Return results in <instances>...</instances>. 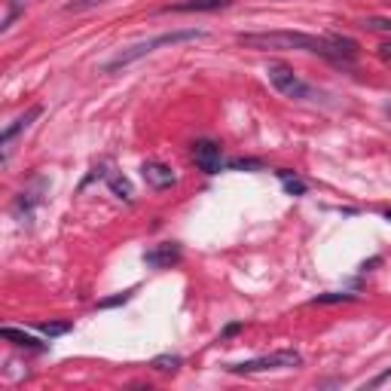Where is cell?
<instances>
[{
	"mask_svg": "<svg viewBox=\"0 0 391 391\" xmlns=\"http://www.w3.org/2000/svg\"><path fill=\"white\" fill-rule=\"evenodd\" d=\"M385 220H391V211H385Z\"/></svg>",
	"mask_w": 391,
	"mask_h": 391,
	"instance_id": "25",
	"label": "cell"
},
{
	"mask_svg": "<svg viewBox=\"0 0 391 391\" xmlns=\"http://www.w3.org/2000/svg\"><path fill=\"white\" fill-rule=\"evenodd\" d=\"M278 181H282V187L291 193V196H306V184L296 178L294 172H287V169H278Z\"/></svg>",
	"mask_w": 391,
	"mask_h": 391,
	"instance_id": "13",
	"label": "cell"
},
{
	"mask_svg": "<svg viewBox=\"0 0 391 391\" xmlns=\"http://www.w3.org/2000/svg\"><path fill=\"white\" fill-rule=\"evenodd\" d=\"M385 379H391V370H385V373H383V376H376V379H373V383H370V385H383V383H385Z\"/></svg>",
	"mask_w": 391,
	"mask_h": 391,
	"instance_id": "22",
	"label": "cell"
},
{
	"mask_svg": "<svg viewBox=\"0 0 391 391\" xmlns=\"http://www.w3.org/2000/svg\"><path fill=\"white\" fill-rule=\"evenodd\" d=\"M355 300V294H318L315 296V306H327V303H351Z\"/></svg>",
	"mask_w": 391,
	"mask_h": 391,
	"instance_id": "16",
	"label": "cell"
},
{
	"mask_svg": "<svg viewBox=\"0 0 391 391\" xmlns=\"http://www.w3.org/2000/svg\"><path fill=\"white\" fill-rule=\"evenodd\" d=\"M229 169L232 172H241V169H263V162H260V160H229Z\"/></svg>",
	"mask_w": 391,
	"mask_h": 391,
	"instance_id": "19",
	"label": "cell"
},
{
	"mask_svg": "<svg viewBox=\"0 0 391 391\" xmlns=\"http://www.w3.org/2000/svg\"><path fill=\"white\" fill-rule=\"evenodd\" d=\"M107 187H110V193H114L116 199L132 202L135 190H132V181H128L126 174H119V172H107Z\"/></svg>",
	"mask_w": 391,
	"mask_h": 391,
	"instance_id": "11",
	"label": "cell"
},
{
	"mask_svg": "<svg viewBox=\"0 0 391 391\" xmlns=\"http://www.w3.org/2000/svg\"><path fill=\"white\" fill-rule=\"evenodd\" d=\"M193 162L202 174H217L223 169V147L211 138H199L193 141Z\"/></svg>",
	"mask_w": 391,
	"mask_h": 391,
	"instance_id": "5",
	"label": "cell"
},
{
	"mask_svg": "<svg viewBox=\"0 0 391 391\" xmlns=\"http://www.w3.org/2000/svg\"><path fill=\"white\" fill-rule=\"evenodd\" d=\"M367 31H391V18H364L361 22Z\"/></svg>",
	"mask_w": 391,
	"mask_h": 391,
	"instance_id": "18",
	"label": "cell"
},
{
	"mask_svg": "<svg viewBox=\"0 0 391 391\" xmlns=\"http://www.w3.org/2000/svg\"><path fill=\"white\" fill-rule=\"evenodd\" d=\"M385 116H388V119H391V104H388V107H385Z\"/></svg>",
	"mask_w": 391,
	"mask_h": 391,
	"instance_id": "24",
	"label": "cell"
},
{
	"mask_svg": "<svg viewBox=\"0 0 391 391\" xmlns=\"http://www.w3.org/2000/svg\"><path fill=\"white\" fill-rule=\"evenodd\" d=\"M0 337H4L6 342H13V346L18 349H34V351H40L43 349V342H37L31 333H25V330H16V327H4L0 330Z\"/></svg>",
	"mask_w": 391,
	"mask_h": 391,
	"instance_id": "12",
	"label": "cell"
},
{
	"mask_svg": "<svg viewBox=\"0 0 391 391\" xmlns=\"http://www.w3.org/2000/svg\"><path fill=\"white\" fill-rule=\"evenodd\" d=\"M236 43L245 46V49H260V52H269V49L312 52L333 64H346L337 55V49L330 46L327 37H315V34H303V31H254V34H239Z\"/></svg>",
	"mask_w": 391,
	"mask_h": 391,
	"instance_id": "1",
	"label": "cell"
},
{
	"mask_svg": "<svg viewBox=\"0 0 391 391\" xmlns=\"http://www.w3.org/2000/svg\"><path fill=\"white\" fill-rule=\"evenodd\" d=\"M43 190H46V181H43V178H37V181L31 184V187L22 190V193L16 196V202H13V214H16V217L22 220V223H25L28 217H31L34 208L43 202Z\"/></svg>",
	"mask_w": 391,
	"mask_h": 391,
	"instance_id": "7",
	"label": "cell"
},
{
	"mask_svg": "<svg viewBox=\"0 0 391 391\" xmlns=\"http://www.w3.org/2000/svg\"><path fill=\"white\" fill-rule=\"evenodd\" d=\"M229 0H181V4L162 6V13H214V9H227Z\"/></svg>",
	"mask_w": 391,
	"mask_h": 391,
	"instance_id": "9",
	"label": "cell"
},
{
	"mask_svg": "<svg viewBox=\"0 0 391 391\" xmlns=\"http://www.w3.org/2000/svg\"><path fill=\"white\" fill-rule=\"evenodd\" d=\"M241 330V324H229L227 330H223V337H232V333H239Z\"/></svg>",
	"mask_w": 391,
	"mask_h": 391,
	"instance_id": "23",
	"label": "cell"
},
{
	"mask_svg": "<svg viewBox=\"0 0 391 391\" xmlns=\"http://www.w3.org/2000/svg\"><path fill=\"white\" fill-rule=\"evenodd\" d=\"M266 77H269V83H272V86L282 92L284 98L303 101V98L312 95V89L306 86V83L300 80V73H296L287 61H269V64H266Z\"/></svg>",
	"mask_w": 391,
	"mask_h": 391,
	"instance_id": "4",
	"label": "cell"
},
{
	"mask_svg": "<svg viewBox=\"0 0 391 391\" xmlns=\"http://www.w3.org/2000/svg\"><path fill=\"white\" fill-rule=\"evenodd\" d=\"M202 37H205V31H199V28H184V31L156 34V37H150V40H141V43H132V46H126V49H119L114 59L104 64V71L114 73L119 68H128V64H135L138 59H144V55L162 49V46H178V43H190V40H202Z\"/></svg>",
	"mask_w": 391,
	"mask_h": 391,
	"instance_id": "2",
	"label": "cell"
},
{
	"mask_svg": "<svg viewBox=\"0 0 391 391\" xmlns=\"http://www.w3.org/2000/svg\"><path fill=\"white\" fill-rule=\"evenodd\" d=\"M98 4H107V0H73L68 9H71V13H73V9L80 13V9H92V6H98Z\"/></svg>",
	"mask_w": 391,
	"mask_h": 391,
	"instance_id": "20",
	"label": "cell"
},
{
	"mask_svg": "<svg viewBox=\"0 0 391 391\" xmlns=\"http://www.w3.org/2000/svg\"><path fill=\"white\" fill-rule=\"evenodd\" d=\"M379 59H385V61H391V40H388V43H383V46H379Z\"/></svg>",
	"mask_w": 391,
	"mask_h": 391,
	"instance_id": "21",
	"label": "cell"
},
{
	"mask_svg": "<svg viewBox=\"0 0 391 391\" xmlns=\"http://www.w3.org/2000/svg\"><path fill=\"white\" fill-rule=\"evenodd\" d=\"M184 260V248L178 241H162V245H153L150 251H144V263L150 269H172Z\"/></svg>",
	"mask_w": 391,
	"mask_h": 391,
	"instance_id": "6",
	"label": "cell"
},
{
	"mask_svg": "<svg viewBox=\"0 0 391 391\" xmlns=\"http://www.w3.org/2000/svg\"><path fill=\"white\" fill-rule=\"evenodd\" d=\"M184 364V358L181 355H160V358H153V370H160V373H178Z\"/></svg>",
	"mask_w": 391,
	"mask_h": 391,
	"instance_id": "14",
	"label": "cell"
},
{
	"mask_svg": "<svg viewBox=\"0 0 391 391\" xmlns=\"http://www.w3.org/2000/svg\"><path fill=\"white\" fill-rule=\"evenodd\" d=\"M40 114H43V107H31V110H28V114H22V116H18L13 126H6V128H4V135H0V144H4V162H6V156H9V144H13V138H16L18 132H25V128L31 126V123H34V119L40 116Z\"/></svg>",
	"mask_w": 391,
	"mask_h": 391,
	"instance_id": "10",
	"label": "cell"
},
{
	"mask_svg": "<svg viewBox=\"0 0 391 391\" xmlns=\"http://www.w3.org/2000/svg\"><path fill=\"white\" fill-rule=\"evenodd\" d=\"M132 294L135 291H123V294H116V296H107V300L98 303V309H114V306H123V303L132 300Z\"/></svg>",
	"mask_w": 391,
	"mask_h": 391,
	"instance_id": "17",
	"label": "cell"
},
{
	"mask_svg": "<svg viewBox=\"0 0 391 391\" xmlns=\"http://www.w3.org/2000/svg\"><path fill=\"white\" fill-rule=\"evenodd\" d=\"M303 364V355L294 349H282V351H272V355H263V358H254V361H241V364H229L227 370L229 373H269V370H296Z\"/></svg>",
	"mask_w": 391,
	"mask_h": 391,
	"instance_id": "3",
	"label": "cell"
},
{
	"mask_svg": "<svg viewBox=\"0 0 391 391\" xmlns=\"http://www.w3.org/2000/svg\"><path fill=\"white\" fill-rule=\"evenodd\" d=\"M141 178L150 184L153 190H169V187H174V184H178V178H174V172L169 169V165L156 162V160H147L141 165Z\"/></svg>",
	"mask_w": 391,
	"mask_h": 391,
	"instance_id": "8",
	"label": "cell"
},
{
	"mask_svg": "<svg viewBox=\"0 0 391 391\" xmlns=\"http://www.w3.org/2000/svg\"><path fill=\"white\" fill-rule=\"evenodd\" d=\"M37 330H40L43 333V337H61V333H68L71 330V324L68 321H46V324H40V327H37Z\"/></svg>",
	"mask_w": 391,
	"mask_h": 391,
	"instance_id": "15",
	"label": "cell"
}]
</instances>
